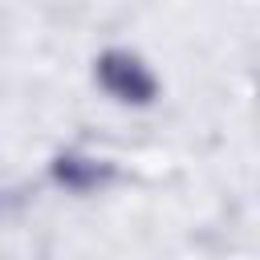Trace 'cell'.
<instances>
[{"label": "cell", "mask_w": 260, "mask_h": 260, "mask_svg": "<svg viewBox=\"0 0 260 260\" xmlns=\"http://www.w3.org/2000/svg\"><path fill=\"white\" fill-rule=\"evenodd\" d=\"M93 77H98V85H102L110 98H118V102H126V106H146V102H154V93H158V81H154V73L146 69V61L134 57V53H126V49L102 53L98 65H93Z\"/></svg>", "instance_id": "cell-1"}, {"label": "cell", "mask_w": 260, "mask_h": 260, "mask_svg": "<svg viewBox=\"0 0 260 260\" xmlns=\"http://www.w3.org/2000/svg\"><path fill=\"white\" fill-rule=\"evenodd\" d=\"M110 162L106 158H98V154H81V150H73V154H61L57 162H53V179L65 187V191H98L102 183H110Z\"/></svg>", "instance_id": "cell-2"}]
</instances>
